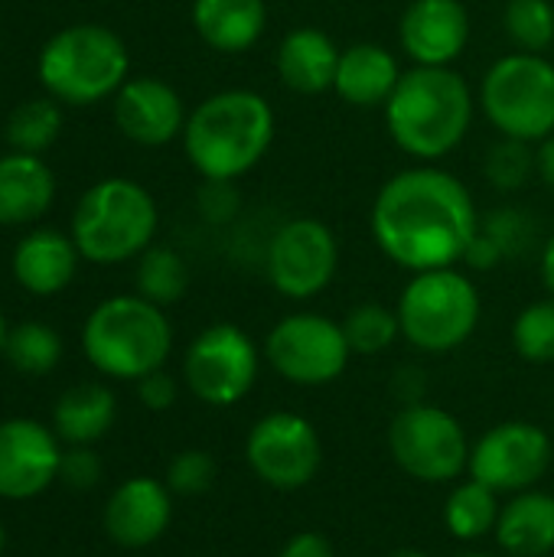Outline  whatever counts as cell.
I'll list each match as a JSON object with an SVG mask.
<instances>
[{
    "label": "cell",
    "mask_w": 554,
    "mask_h": 557,
    "mask_svg": "<svg viewBox=\"0 0 554 557\" xmlns=\"http://www.w3.org/2000/svg\"><path fill=\"white\" fill-rule=\"evenodd\" d=\"M480 219L477 199L457 173L438 163H415L379 186L369 232L395 268L421 274L464 264Z\"/></svg>",
    "instance_id": "6da1fadb"
},
{
    "label": "cell",
    "mask_w": 554,
    "mask_h": 557,
    "mask_svg": "<svg viewBox=\"0 0 554 557\" xmlns=\"http://www.w3.org/2000/svg\"><path fill=\"white\" fill-rule=\"evenodd\" d=\"M477 98L454 65H411L382 108L392 144L415 163H441L473 131Z\"/></svg>",
    "instance_id": "7a4b0ae2"
},
{
    "label": "cell",
    "mask_w": 554,
    "mask_h": 557,
    "mask_svg": "<svg viewBox=\"0 0 554 557\" xmlns=\"http://www.w3.org/2000/svg\"><path fill=\"white\" fill-rule=\"evenodd\" d=\"M278 117L255 88H222L202 98L183 127V153L202 180L235 183L248 176L271 150Z\"/></svg>",
    "instance_id": "3957f363"
},
{
    "label": "cell",
    "mask_w": 554,
    "mask_h": 557,
    "mask_svg": "<svg viewBox=\"0 0 554 557\" xmlns=\"http://www.w3.org/2000/svg\"><path fill=\"white\" fill-rule=\"evenodd\" d=\"M82 352L101 375L140 382L170 359L173 326L163 307L140 294H118L88 313L82 326Z\"/></svg>",
    "instance_id": "277c9868"
},
{
    "label": "cell",
    "mask_w": 554,
    "mask_h": 557,
    "mask_svg": "<svg viewBox=\"0 0 554 557\" xmlns=\"http://www.w3.org/2000/svg\"><path fill=\"white\" fill-rule=\"evenodd\" d=\"M160 228V209L147 186L127 176L98 180L82 193L72 212V242L82 261L121 264L140 258Z\"/></svg>",
    "instance_id": "5b68a950"
},
{
    "label": "cell",
    "mask_w": 554,
    "mask_h": 557,
    "mask_svg": "<svg viewBox=\"0 0 554 557\" xmlns=\"http://www.w3.org/2000/svg\"><path fill=\"white\" fill-rule=\"evenodd\" d=\"M36 69L49 98L82 108L118 95L131 78V55L114 29L101 23H75L42 46Z\"/></svg>",
    "instance_id": "8992f818"
},
{
    "label": "cell",
    "mask_w": 554,
    "mask_h": 557,
    "mask_svg": "<svg viewBox=\"0 0 554 557\" xmlns=\"http://www.w3.org/2000/svg\"><path fill=\"white\" fill-rule=\"evenodd\" d=\"M395 313L402 323V339L421 352L444 356L460 349L477 333L483 300L467 271L438 268L411 274Z\"/></svg>",
    "instance_id": "52a82bcc"
},
{
    "label": "cell",
    "mask_w": 554,
    "mask_h": 557,
    "mask_svg": "<svg viewBox=\"0 0 554 557\" xmlns=\"http://www.w3.org/2000/svg\"><path fill=\"white\" fill-rule=\"evenodd\" d=\"M477 104L500 137L542 144L554 134V59L506 52L480 78Z\"/></svg>",
    "instance_id": "ba28073f"
},
{
    "label": "cell",
    "mask_w": 554,
    "mask_h": 557,
    "mask_svg": "<svg viewBox=\"0 0 554 557\" xmlns=\"http://www.w3.org/2000/svg\"><path fill=\"white\" fill-rule=\"evenodd\" d=\"M464 424L438 405H405L389 424V454L421 483H451L470 467Z\"/></svg>",
    "instance_id": "9c48e42d"
},
{
    "label": "cell",
    "mask_w": 554,
    "mask_h": 557,
    "mask_svg": "<svg viewBox=\"0 0 554 557\" xmlns=\"http://www.w3.org/2000/svg\"><path fill=\"white\" fill-rule=\"evenodd\" d=\"M264 359L284 382L320 388L346 372L353 349L346 343L343 323L313 310H300L271 326L264 339Z\"/></svg>",
    "instance_id": "30bf717a"
},
{
    "label": "cell",
    "mask_w": 554,
    "mask_h": 557,
    "mask_svg": "<svg viewBox=\"0 0 554 557\" xmlns=\"http://www.w3.org/2000/svg\"><path fill=\"white\" fill-rule=\"evenodd\" d=\"M340 271L336 232L313 219L297 215L281 222L264 248V277L287 300L320 297Z\"/></svg>",
    "instance_id": "8fae6325"
},
{
    "label": "cell",
    "mask_w": 554,
    "mask_h": 557,
    "mask_svg": "<svg viewBox=\"0 0 554 557\" xmlns=\"http://www.w3.org/2000/svg\"><path fill=\"white\" fill-rule=\"evenodd\" d=\"M261 349L235 323L206 326L186 349L183 379L186 388L212 408L238 405L258 382Z\"/></svg>",
    "instance_id": "7c38bea8"
},
{
    "label": "cell",
    "mask_w": 554,
    "mask_h": 557,
    "mask_svg": "<svg viewBox=\"0 0 554 557\" xmlns=\"http://www.w3.org/2000/svg\"><path fill=\"white\" fill-rule=\"evenodd\" d=\"M245 460L264 486L297 493L317 480L323 444L307 418L294 411H274L255 421V428L248 431Z\"/></svg>",
    "instance_id": "4fadbf2b"
},
{
    "label": "cell",
    "mask_w": 554,
    "mask_h": 557,
    "mask_svg": "<svg viewBox=\"0 0 554 557\" xmlns=\"http://www.w3.org/2000/svg\"><path fill=\"white\" fill-rule=\"evenodd\" d=\"M552 467V437L532 421H503L470 450V480L516 496L532 490Z\"/></svg>",
    "instance_id": "5bb4252c"
},
{
    "label": "cell",
    "mask_w": 554,
    "mask_h": 557,
    "mask_svg": "<svg viewBox=\"0 0 554 557\" xmlns=\"http://www.w3.org/2000/svg\"><path fill=\"white\" fill-rule=\"evenodd\" d=\"M59 434L33 418L0 424V499H33L59 480Z\"/></svg>",
    "instance_id": "9a60e30c"
},
{
    "label": "cell",
    "mask_w": 554,
    "mask_h": 557,
    "mask_svg": "<svg viewBox=\"0 0 554 557\" xmlns=\"http://www.w3.org/2000/svg\"><path fill=\"white\" fill-rule=\"evenodd\" d=\"M473 36L464 0H411L398 20V46L411 65H454Z\"/></svg>",
    "instance_id": "2e32d148"
},
{
    "label": "cell",
    "mask_w": 554,
    "mask_h": 557,
    "mask_svg": "<svg viewBox=\"0 0 554 557\" xmlns=\"http://www.w3.org/2000/svg\"><path fill=\"white\" fill-rule=\"evenodd\" d=\"M186 104L180 91L157 75H134L114 95L118 131L140 147H167L183 137Z\"/></svg>",
    "instance_id": "e0dca14e"
},
{
    "label": "cell",
    "mask_w": 554,
    "mask_h": 557,
    "mask_svg": "<svg viewBox=\"0 0 554 557\" xmlns=\"http://www.w3.org/2000/svg\"><path fill=\"white\" fill-rule=\"evenodd\" d=\"M173 519V493L153 476L124 480L104 506V532L121 548H147L163 539Z\"/></svg>",
    "instance_id": "ac0fdd59"
},
{
    "label": "cell",
    "mask_w": 554,
    "mask_h": 557,
    "mask_svg": "<svg viewBox=\"0 0 554 557\" xmlns=\"http://www.w3.org/2000/svg\"><path fill=\"white\" fill-rule=\"evenodd\" d=\"M340 42L320 26H294L281 36L274 52V72L284 88L297 95H323L333 91L340 69Z\"/></svg>",
    "instance_id": "d6986e66"
},
{
    "label": "cell",
    "mask_w": 554,
    "mask_h": 557,
    "mask_svg": "<svg viewBox=\"0 0 554 557\" xmlns=\"http://www.w3.org/2000/svg\"><path fill=\"white\" fill-rule=\"evenodd\" d=\"M78 248L59 228H33L13 248V277L26 294L52 297L65 290L78 271Z\"/></svg>",
    "instance_id": "ffe728a7"
},
{
    "label": "cell",
    "mask_w": 554,
    "mask_h": 557,
    "mask_svg": "<svg viewBox=\"0 0 554 557\" xmlns=\"http://www.w3.org/2000/svg\"><path fill=\"white\" fill-rule=\"evenodd\" d=\"M398 55L382 42H349L340 55L333 91L349 108H385L398 78H402Z\"/></svg>",
    "instance_id": "44dd1931"
},
{
    "label": "cell",
    "mask_w": 554,
    "mask_h": 557,
    "mask_svg": "<svg viewBox=\"0 0 554 557\" xmlns=\"http://www.w3.org/2000/svg\"><path fill=\"white\" fill-rule=\"evenodd\" d=\"M193 29L222 55H238L258 46L268 29V0H193Z\"/></svg>",
    "instance_id": "7402d4cb"
},
{
    "label": "cell",
    "mask_w": 554,
    "mask_h": 557,
    "mask_svg": "<svg viewBox=\"0 0 554 557\" xmlns=\"http://www.w3.org/2000/svg\"><path fill=\"white\" fill-rule=\"evenodd\" d=\"M56 199V176L36 153L0 157V225L39 222Z\"/></svg>",
    "instance_id": "603a6c76"
},
{
    "label": "cell",
    "mask_w": 554,
    "mask_h": 557,
    "mask_svg": "<svg viewBox=\"0 0 554 557\" xmlns=\"http://www.w3.org/2000/svg\"><path fill=\"white\" fill-rule=\"evenodd\" d=\"M496 542L509 557H545L554 552V496L516 493L496 522Z\"/></svg>",
    "instance_id": "cb8c5ba5"
},
{
    "label": "cell",
    "mask_w": 554,
    "mask_h": 557,
    "mask_svg": "<svg viewBox=\"0 0 554 557\" xmlns=\"http://www.w3.org/2000/svg\"><path fill=\"white\" fill-rule=\"evenodd\" d=\"M118 414V401L111 395V388L104 385H75L69 388L52 411V424L59 441L72 444V447H91L95 441H101Z\"/></svg>",
    "instance_id": "d4e9b609"
},
{
    "label": "cell",
    "mask_w": 554,
    "mask_h": 557,
    "mask_svg": "<svg viewBox=\"0 0 554 557\" xmlns=\"http://www.w3.org/2000/svg\"><path fill=\"white\" fill-rule=\"evenodd\" d=\"M500 512H503L500 493L477 480H467L451 490V496L444 503V525L454 539L477 542V539H487L496 532Z\"/></svg>",
    "instance_id": "484cf974"
},
{
    "label": "cell",
    "mask_w": 554,
    "mask_h": 557,
    "mask_svg": "<svg viewBox=\"0 0 554 557\" xmlns=\"http://www.w3.org/2000/svg\"><path fill=\"white\" fill-rule=\"evenodd\" d=\"M134 284L144 300H150L157 307H173L189 290V268L180 251H173L167 245H150L137 258Z\"/></svg>",
    "instance_id": "4316f807"
},
{
    "label": "cell",
    "mask_w": 554,
    "mask_h": 557,
    "mask_svg": "<svg viewBox=\"0 0 554 557\" xmlns=\"http://www.w3.org/2000/svg\"><path fill=\"white\" fill-rule=\"evenodd\" d=\"M62 131V108L56 98H29L7 117V144L16 153H42L56 144Z\"/></svg>",
    "instance_id": "83f0119b"
},
{
    "label": "cell",
    "mask_w": 554,
    "mask_h": 557,
    "mask_svg": "<svg viewBox=\"0 0 554 557\" xmlns=\"http://www.w3.org/2000/svg\"><path fill=\"white\" fill-rule=\"evenodd\" d=\"M3 356L23 375H46L62 359V339H59V333L52 326L26 320V323L13 326L7 333Z\"/></svg>",
    "instance_id": "f1b7e54d"
},
{
    "label": "cell",
    "mask_w": 554,
    "mask_h": 557,
    "mask_svg": "<svg viewBox=\"0 0 554 557\" xmlns=\"http://www.w3.org/2000/svg\"><path fill=\"white\" fill-rule=\"evenodd\" d=\"M343 333H346L353 356H382L402 336V323H398V313L392 307L366 300L346 313Z\"/></svg>",
    "instance_id": "f546056e"
},
{
    "label": "cell",
    "mask_w": 554,
    "mask_h": 557,
    "mask_svg": "<svg viewBox=\"0 0 554 557\" xmlns=\"http://www.w3.org/2000/svg\"><path fill=\"white\" fill-rule=\"evenodd\" d=\"M503 29L513 49L545 55L554 46V3L552 0H506Z\"/></svg>",
    "instance_id": "4dcf8cb0"
},
{
    "label": "cell",
    "mask_w": 554,
    "mask_h": 557,
    "mask_svg": "<svg viewBox=\"0 0 554 557\" xmlns=\"http://www.w3.org/2000/svg\"><path fill=\"white\" fill-rule=\"evenodd\" d=\"M535 144L500 137L483 157V176L500 193H519L535 176Z\"/></svg>",
    "instance_id": "1f68e13d"
},
{
    "label": "cell",
    "mask_w": 554,
    "mask_h": 557,
    "mask_svg": "<svg viewBox=\"0 0 554 557\" xmlns=\"http://www.w3.org/2000/svg\"><path fill=\"white\" fill-rule=\"evenodd\" d=\"M513 349L532 366L554 362V297L519 310L513 320Z\"/></svg>",
    "instance_id": "d6a6232c"
},
{
    "label": "cell",
    "mask_w": 554,
    "mask_h": 557,
    "mask_svg": "<svg viewBox=\"0 0 554 557\" xmlns=\"http://www.w3.org/2000/svg\"><path fill=\"white\" fill-rule=\"evenodd\" d=\"M480 232L503 251V258H519L539 242V222L522 206H500L480 219Z\"/></svg>",
    "instance_id": "836d02e7"
},
{
    "label": "cell",
    "mask_w": 554,
    "mask_h": 557,
    "mask_svg": "<svg viewBox=\"0 0 554 557\" xmlns=\"http://www.w3.org/2000/svg\"><path fill=\"white\" fill-rule=\"evenodd\" d=\"M216 483V460L206 450H183L167 467V486L176 496H202Z\"/></svg>",
    "instance_id": "e575fe53"
},
{
    "label": "cell",
    "mask_w": 554,
    "mask_h": 557,
    "mask_svg": "<svg viewBox=\"0 0 554 557\" xmlns=\"http://www.w3.org/2000/svg\"><path fill=\"white\" fill-rule=\"evenodd\" d=\"M196 209L206 222L212 225H225L235 222L238 209H242V193L235 189V183H222V180H202L199 193H196Z\"/></svg>",
    "instance_id": "d590c367"
},
{
    "label": "cell",
    "mask_w": 554,
    "mask_h": 557,
    "mask_svg": "<svg viewBox=\"0 0 554 557\" xmlns=\"http://www.w3.org/2000/svg\"><path fill=\"white\" fill-rule=\"evenodd\" d=\"M59 480H65L72 490H91L101 480V460L88 447H72L69 454H62Z\"/></svg>",
    "instance_id": "8d00e7d4"
},
{
    "label": "cell",
    "mask_w": 554,
    "mask_h": 557,
    "mask_svg": "<svg viewBox=\"0 0 554 557\" xmlns=\"http://www.w3.org/2000/svg\"><path fill=\"white\" fill-rule=\"evenodd\" d=\"M176 395H180L176 379L167 375L163 369H157L137 382V398L147 411H170L176 405Z\"/></svg>",
    "instance_id": "74e56055"
},
{
    "label": "cell",
    "mask_w": 554,
    "mask_h": 557,
    "mask_svg": "<svg viewBox=\"0 0 554 557\" xmlns=\"http://www.w3.org/2000/svg\"><path fill=\"white\" fill-rule=\"evenodd\" d=\"M278 557H336V548L320 532H297L294 539L284 542Z\"/></svg>",
    "instance_id": "f35d334b"
},
{
    "label": "cell",
    "mask_w": 554,
    "mask_h": 557,
    "mask_svg": "<svg viewBox=\"0 0 554 557\" xmlns=\"http://www.w3.org/2000/svg\"><path fill=\"white\" fill-rule=\"evenodd\" d=\"M506 258H503V251L483 235V232H477V238H473V245L467 248V258H464V264L467 268H473V271H493V268H500Z\"/></svg>",
    "instance_id": "ab89813d"
},
{
    "label": "cell",
    "mask_w": 554,
    "mask_h": 557,
    "mask_svg": "<svg viewBox=\"0 0 554 557\" xmlns=\"http://www.w3.org/2000/svg\"><path fill=\"white\" fill-rule=\"evenodd\" d=\"M535 176L545 183V189L554 193V134L535 144Z\"/></svg>",
    "instance_id": "60d3db41"
},
{
    "label": "cell",
    "mask_w": 554,
    "mask_h": 557,
    "mask_svg": "<svg viewBox=\"0 0 554 557\" xmlns=\"http://www.w3.org/2000/svg\"><path fill=\"white\" fill-rule=\"evenodd\" d=\"M539 274H542V284L549 287V294L554 297V232L542 242V255H539Z\"/></svg>",
    "instance_id": "b9f144b4"
},
{
    "label": "cell",
    "mask_w": 554,
    "mask_h": 557,
    "mask_svg": "<svg viewBox=\"0 0 554 557\" xmlns=\"http://www.w3.org/2000/svg\"><path fill=\"white\" fill-rule=\"evenodd\" d=\"M7 333H10V326H7V317H3V307H0V356H3V343H7Z\"/></svg>",
    "instance_id": "7bdbcfd3"
},
{
    "label": "cell",
    "mask_w": 554,
    "mask_h": 557,
    "mask_svg": "<svg viewBox=\"0 0 554 557\" xmlns=\"http://www.w3.org/2000/svg\"><path fill=\"white\" fill-rule=\"evenodd\" d=\"M389 557H428L424 552H418V548H402V552H395V555Z\"/></svg>",
    "instance_id": "ee69618b"
},
{
    "label": "cell",
    "mask_w": 554,
    "mask_h": 557,
    "mask_svg": "<svg viewBox=\"0 0 554 557\" xmlns=\"http://www.w3.org/2000/svg\"><path fill=\"white\" fill-rule=\"evenodd\" d=\"M3 545H7V532H3V522H0V555H3Z\"/></svg>",
    "instance_id": "f6af8a7d"
},
{
    "label": "cell",
    "mask_w": 554,
    "mask_h": 557,
    "mask_svg": "<svg viewBox=\"0 0 554 557\" xmlns=\"http://www.w3.org/2000/svg\"><path fill=\"white\" fill-rule=\"evenodd\" d=\"M457 557H493V555H480V552H470V555H457Z\"/></svg>",
    "instance_id": "bcb514c9"
}]
</instances>
